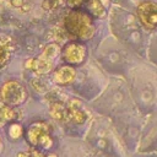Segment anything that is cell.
Here are the masks:
<instances>
[{
	"instance_id": "1",
	"label": "cell",
	"mask_w": 157,
	"mask_h": 157,
	"mask_svg": "<svg viewBox=\"0 0 157 157\" xmlns=\"http://www.w3.org/2000/svg\"><path fill=\"white\" fill-rule=\"evenodd\" d=\"M64 27L66 32L80 40H88L93 37L96 27L91 17L80 10H71L64 18Z\"/></svg>"
},
{
	"instance_id": "2",
	"label": "cell",
	"mask_w": 157,
	"mask_h": 157,
	"mask_svg": "<svg viewBox=\"0 0 157 157\" xmlns=\"http://www.w3.org/2000/svg\"><path fill=\"white\" fill-rule=\"evenodd\" d=\"M60 53V48L58 44L55 43H50V44H47L43 49V52L34 59H29L27 63H26V66L31 70H33L34 72L37 74H48L52 67H53V64H54V60L55 58L59 55Z\"/></svg>"
},
{
	"instance_id": "3",
	"label": "cell",
	"mask_w": 157,
	"mask_h": 157,
	"mask_svg": "<svg viewBox=\"0 0 157 157\" xmlns=\"http://www.w3.org/2000/svg\"><path fill=\"white\" fill-rule=\"evenodd\" d=\"M26 139L29 145L40 148H50L53 139L50 136V126L45 121H36L31 124L26 131Z\"/></svg>"
},
{
	"instance_id": "4",
	"label": "cell",
	"mask_w": 157,
	"mask_h": 157,
	"mask_svg": "<svg viewBox=\"0 0 157 157\" xmlns=\"http://www.w3.org/2000/svg\"><path fill=\"white\" fill-rule=\"evenodd\" d=\"M1 101L11 107H17L22 104L27 98V91L25 87L15 80L6 81L0 88Z\"/></svg>"
},
{
	"instance_id": "5",
	"label": "cell",
	"mask_w": 157,
	"mask_h": 157,
	"mask_svg": "<svg viewBox=\"0 0 157 157\" xmlns=\"http://www.w3.org/2000/svg\"><path fill=\"white\" fill-rule=\"evenodd\" d=\"M137 16L141 23L148 29L157 28V5L151 1H145L137 7Z\"/></svg>"
},
{
	"instance_id": "6",
	"label": "cell",
	"mask_w": 157,
	"mask_h": 157,
	"mask_svg": "<svg viewBox=\"0 0 157 157\" xmlns=\"http://www.w3.org/2000/svg\"><path fill=\"white\" fill-rule=\"evenodd\" d=\"M63 58L69 64H81L86 58V48L80 43L70 42L63 50Z\"/></svg>"
},
{
	"instance_id": "7",
	"label": "cell",
	"mask_w": 157,
	"mask_h": 157,
	"mask_svg": "<svg viewBox=\"0 0 157 157\" xmlns=\"http://www.w3.org/2000/svg\"><path fill=\"white\" fill-rule=\"evenodd\" d=\"M67 110H69L70 120H72V121H75L77 124H82V123L86 121L87 113H86L82 103L78 99H71V101H69Z\"/></svg>"
},
{
	"instance_id": "8",
	"label": "cell",
	"mask_w": 157,
	"mask_h": 157,
	"mask_svg": "<svg viewBox=\"0 0 157 157\" xmlns=\"http://www.w3.org/2000/svg\"><path fill=\"white\" fill-rule=\"evenodd\" d=\"M20 117H21V112L17 108L11 107L2 101L0 102V128H2L10 121L18 119Z\"/></svg>"
},
{
	"instance_id": "9",
	"label": "cell",
	"mask_w": 157,
	"mask_h": 157,
	"mask_svg": "<svg viewBox=\"0 0 157 157\" xmlns=\"http://www.w3.org/2000/svg\"><path fill=\"white\" fill-rule=\"evenodd\" d=\"M12 50H13L12 39L5 34H0V69H2L9 63Z\"/></svg>"
},
{
	"instance_id": "10",
	"label": "cell",
	"mask_w": 157,
	"mask_h": 157,
	"mask_svg": "<svg viewBox=\"0 0 157 157\" xmlns=\"http://www.w3.org/2000/svg\"><path fill=\"white\" fill-rule=\"evenodd\" d=\"M76 77V71L71 66H61L54 72V81L59 85H69Z\"/></svg>"
},
{
	"instance_id": "11",
	"label": "cell",
	"mask_w": 157,
	"mask_h": 157,
	"mask_svg": "<svg viewBox=\"0 0 157 157\" xmlns=\"http://www.w3.org/2000/svg\"><path fill=\"white\" fill-rule=\"evenodd\" d=\"M50 114L59 121H63V123H67L70 120V115H69V110L67 108L64 107L63 103H53L52 107H50Z\"/></svg>"
},
{
	"instance_id": "12",
	"label": "cell",
	"mask_w": 157,
	"mask_h": 157,
	"mask_svg": "<svg viewBox=\"0 0 157 157\" xmlns=\"http://www.w3.org/2000/svg\"><path fill=\"white\" fill-rule=\"evenodd\" d=\"M85 2H86L87 10H88L93 16L99 17V16L104 15V7H103V5L101 4L99 0H85Z\"/></svg>"
},
{
	"instance_id": "13",
	"label": "cell",
	"mask_w": 157,
	"mask_h": 157,
	"mask_svg": "<svg viewBox=\"0 0 157 157\" xmlns=\"http://www.w3.org/2000/svg\"><path fill=\"white\" fill-rule=\"evenodd\" d=\"M7 134H9V136H10L12 140H17V139H20V137L23 135V129H22V126H21L20 124L12 123V124L9 126Z\"/></svg>"
},
{
	"instance_id": "14",
	"label": "cell",
	"mask_w": 157,
	"mask_h": 157,
	"mask_svg": "<svg viewBox=\"0 0 157 157\" xmlns=\"http://www.w3.org/2000/svg\"><path fill=\"white\" fill-rule=\"evenodd\" d=\"M65 0H45L43 2V7L48 9V10H52V9H56L59 7L60 5L64 4Z\"/></svg>"
},
{
	"instance_id": "15",
	"label": "cell",
	"mask_w": 157,
	"mask_h": 157,
	"mask_svg": "<svg viewBox=\"0 0 157 157\" xmlns=\"http://www.w3.org/2000/svg\"><path fill=\"white\" fill-rule=\"evenodd\" d=\"M26 157H47L44 153H42L39 150H36V148H31L28 152L25 153Z\"/></svg>"
},
{
	"instance_id": "16",
	"label": "cell",
	"mask_w": 157,
	"mask_h": 157,
	"mask_svg": "<svg viewBox=\"0 0 157 157\" xmlns=\"http://www.w3.org/2000/svg\"><path fill=\"white\" fill-rule=\"evenodd\" d=\"M85 2V0H66V4L67 6L75 9V7H78L80 5H82Z\"/></svg>"
},
{
	"instance_id": "17",
	"label": "cell",
	"mask_w": 157,
	"mask_h": 157,
	"mask_svg": "<svg viewBox=\"0 0 157 157\" xmlns=\"http://www.w3.org/2000/svg\"><path fill=\"white\" fill-rule=\"evenodd\" d=\"M12 4H13V5H16V6H18V5H21V4H22V0H12Z\"/></svg>"
},
{
	"instance_id": "18",
	"label": "cell",
	"mask_w": 157,
	"mask_h": 157,
	"mask_svg": "<svg viewBox=\"0 0 157 157\" xmlns=\"http://www.w3.org/2000/svg\"><path fill=\"white\" fill-rule=\"evenodd\" d=\"M1 147H2V141H1V137H0V151H1Z\"/></svg>"
}]
</instances>
